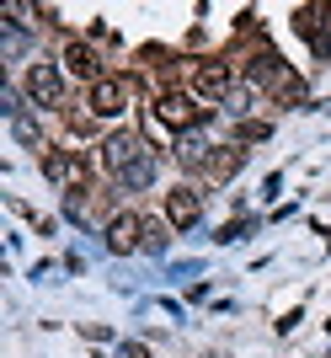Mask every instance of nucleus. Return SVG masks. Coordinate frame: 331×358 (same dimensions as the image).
Masks as SVG:
<instances>
[{"label": "nucleus", "mask_w": 331, "mask_h": 358, "mask_svg": "<svg viewBox=\"0 0 331 358\" xmlns=\"http://www.w3.org/2000/svg\"><path fill=\"white\" fill-rule=\"evenodd\" d=\"M123 102H128V80H112V75H102V80L91 86V113H96V118H118Z\"/></svg>", "instance_id": "obj_1"}, {"label": "nucleus", "mask_w": 331, "mask_h": 358, "mask_svg": "<svg viewBox=\"0 0 331 358\" xmlns=\"http://www.w3.org/2000/svg\"><path fill=\"white\" fill-rule=\"evenodd\" d=\"M155 113H161V123H171V129H193V123L203 118V113L193 107V96H187V91H161Z\"/></svg>", "instance_id": "obj_2"}, {"label": "nucleus", "mask_w": 331, "mask_h": 358, "mask_svg": "<svg viewBox=\"0 0 331 358\" xmlns=\"http://www.w3.org/2000/svg\"><path fill=\"white\" fill-rule=\"evenodd\" d=\"M59 70H54V64H32V70H27V96H32V102H38V107H54V102H59Z\"/></svg>", "instance_id": "obj_3"}, {"label": "nucleus", "mask_w": 331, "mask_h": 358, "mask_svg": "<svg viewBox=\"0 0 331 358\" xmlns=\"http://www.w3.org/2000/svg\"><path fill=\"white\" fill-rule=\"evenodd\" d=\"M64 70L80 75V80H91V86L102 80V59L91 54V43H64Z\"/></svg>", "instance_id": "obj_4"}, {"label": "nucleus", "mask_w": 331, "mask_h": 358, "mask_svg": "<svg viewBox=\"0 0 331 358\" xmlns=\"http://www.w3.org/2000/svg\"><path fill=\"white\" fill-rule=\"evenodd\" d=\"M230 80H235V75H230V64H198L193 91H198V96H225Z\"/></svg>", "instance_id": "obj_5"}, {"label": "nucleus", "mask_w": 331, "mask_h": 358, "mask_svg": "<svg viewBox=\"0 0 331 358\" xmlns=\"http://www.w3.org/2000/svg\"><path fill=\"white\" fill-rule=\"evenodd\" d=\"M166 220L182 224V230L198 220V193L193 187H171V193H166Z\"/></svg>", "instance_id": "obj_6"}, {"label": "nucleus", "mask_w": 331, "mask_h": 358, "mask_svg": "<svg viewBox=\"0 0 331 358\" xmlns=\"http://www.w3.org/2000/svg\"><path fill=\"white\" fill-rule=\"evenodd\" d=\"M134 241H139V220L134 214L112 220V252H134Z\"/></svg>", "instance_id": "obj_7"}]
</instances>
